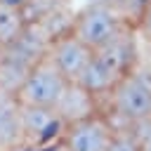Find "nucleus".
<instances>
[{
	"label": "nucleus",
	"instance_id": "f257e3e1",
	"mask_svg": "<svg viewBox=\"0 0 151 151\" xmlns=\"http://www.w3.org/2000/svg\"><path fill=\"white\" fill-rule=\"evenodd\" d=\"M134 66H137V38L134 31L127 28L106 47L92 52L90 64L85 66L78 83L94 97L109 94L113 85Z\"/></svg>",
	"mask_w": 151,
	"mask_h": 151
},
{
	"label": "nucleus",
	"instance_id": "f03ea898",
	"mask_svg": "<svg viewBox=\"0 0 151 151\" xmlns=\"http://www.w3.org/2000/svg\"><path fill=\"white\" fill-rule=\"evenodd\" d=\"M113 113L125 125H146L151 118V71L134 66L109 92Z\"/></svg>",
	"mask_w": 151,
	"mask_h": 151
},
{
	"label": "nucleus",
	"instance_id": "7ed1b4c3",
	"mask_svg": "<svg viewBox=\"0 0 151 151\" xmlns=\"http://www.w3.org/2000/svg\"><path fill=\"white\" fill-rule=\"evenodd\" d=\"M127 28H130L127 17H123L118 9L101 5V2H92L73 17L68 31L94 52V50H101L109 42H113Z\"/></svg>",
	"mask_w": 151,
	"mask_h": 151
},
{
	"label": "nucleus",
	"instance_id": "20e7f679",
	"mask_svg": "<svg viewBox=\"0 0 151 151\" xmlns=\"http://www.w3.org/2000/svg\"><path fill=\"white\" fill-rule=\"evenodd\" d=\"M68 80L57 71V66L47 59L40 57L33 68L28 71L26 80L21 83L17 99L21 106H35V109H54L59 97L64 94Z\"/></svg>",
	"mask_w": 151,
	"mask_h": 151
},
{
	"label": "nucleus",
	"instance_id": "39448f33",
	"mask_svg": "<svg viewBox=\"0 0 151 151\" xmlns=\"http://www.w3.org/2000/svg\"><path fill=\"white\" fill-rule=\"evenodd\" d=\"M113 130L116 127L111 125V120L101 113L64 125L61 151H106L113 137Z\"/></svg>",
	"mask_w": 151,
	"mask_h": 151
},
{
	"label": "nucleus",
	"instance_id": "423d86ee",
	"mask_svg": "<svg viewBox=\"0 0 151 151\" xmlns=\"http://www.w3.org/2000/svg\"><path fill=\"white\" fill-rule=\"evenodd\" d=\"M45 57L57 66V71L68 83H78L85 66L90 64L92 50L87 45H83L71 31H64V33H59V35H54L50 40Z\"/></svg>",
	"mask_w": 151,
	"mask_h": 151
},
{
	"label": "nucleus",
	"instance_id": "0eeeda50",
	"mask_svg": "<svg viewBox=\"0 0 151 151\" xmlns=\"http://www.w3.org/2000/svg\"><path fill=\"white\" fill-rule=\"evenodd\" d=\"M52 111L61 125H71L76 120H85V118L99 113L97 111V97L92 92H87L80 83H68Z\"/></svg>",
	"mask_w": 151,
	"mask_h": 151
},
{
	"label": "nucleus",
	"instance_id": "6e6552de",
	"mask_svg": "<svg viewBox=\"0 0 151 151\" xmlns=\"http://www.w3.org/2000/svg\"><path fill=\"white\" fill-rule=\"evenodd\" d=\"M21 139H24L21 104L17 94L0 92V151L17 146Z\"/></svg>",
	"mask_w": 151,
	"mask_h": 151
},
{
	"label": "nucleus",
	"instance_id": "1a4fd4ad",
	"mask_svg": "<svg viewBox=\"0 0 151 151\" xmlns=\"http://www.w3.org/2000/svg\"><path fill=\"white\" fill-rule=\"evenodd\" d=\"M21 120H24V137L42 139L54 127H64L52 109H35V106H21Z\"/></svg>",
	"mask_w": 151,
	"mask_h": 151
},
{
	"label": "nucleus",
	"instance_id": "9d476101",
	"mask_svg": "<svg viewBox=\"0 0 151 151\" xmlns=\"http://www.w3.org/2000/svg\"><path fill=\"white\" fill-rule=\"evenodd\" d=\"M28 28V19L24 14V9L19 7H9V5H0V47H9L14 45Z\"/></svg>",
	"mask_w": 151,
	"mask_h": 151
},
{
	"label": "nucleus",
	"instance_id": "9b49d317",
	"mask_svg": "<svg viewBox=\"0 0 151 151\" xmlns=\"http://www.w3.org/2000/svg\"><path fill=\"white\" fill-rule=\"evenodd\" d=\"M134 127L137 125L113 130V137H111L106 151H142V132H134Z\"/></svg>",
	"mask_w": 151,
	"mask_h": 151
},
{
	"label": "nucleus",
	"instance_id": "f8f14e48",
	"mask_svg": "<svg viewBox=\"0 0 151 151\" xmlns=\"http://www.w3.org/2000/svg\"><path fill=\"white\" fill-rule=\"evenodd\" d=\"M149 2H151V0H104L101 5H109V7L118 9L123 17H125V12H132V9H134V17L139 19V14L144 12V7H146Z\"/></svg>",
	"mask_w": 151,
	"mask_h": 151
},
{
	"label": "nucleus",
	"instance_id": "ddd939ff",
	"mask_svg": "<svg viewBox=\"0 0 151 151\" xmlns=\"http://www.w3.org/2000/svg\"><path fill=\"white\" fill-rule=\"evenodd\" d=\"M139 31H142V35L151 42V2L144 7V12L139 14Z\"/></svg>",
	"mask_w": 151,
	"mask_h": 151
},
{
	"label": "nucleus",
	"instance_id": "4468645a",
	"mask_svg": "<svg viewBox=\"0 0 151 151\" xmlns=\"http://www.w3.org/2000/svg\"><path fill=\"white\" fill-rule=\"evenodd\" d=\"M142 151H151V123L146 125V132H142Z\"/></svg>",
	"mask_w": 151,
	"mask_h": 151
},
{
	"label": "nucleus",
	"instance_id": "2eb2a0df",
	"mask_svg": "<svg viewBox=\"0 0 151 151\" xmlns=\"http://www.w3.org/2000/svg\"><path fill=\"white\" fill-rule=\"evenodd\" d=\"M28 2L31 0H0V5H9V7H19V9H24Z\"/></svg>",
	"mask_w": 151,
	"mask_h": 151
},
{
	"label": "nucleus",
	"instance_id": "dca6fc26",
	"mask_svg": "<svg viewBox=\"0 0 151 151\" xmlns=\"http://www.w3.org/2000/svg\"><path fill=\"white\" fill-rule=\"evenodd\" d=\"M149 123H151V118H149Z\"/></svg>",
	"mask_w": 151,
	"mask_h": 151
},
{
	"label": "nucleus",
	"instance_id": "f3484780",
	"mask_svg": "<svg viewBox=\"0 0 151 151\" xmlns=\"http://www.w3.org/2000/svg\"><path fill=\"white\" fill-rule=\"evenodd\" d=\"M0 52H2V47H0Z\"/></svg>",
	"mask_w": 151,
	"mask_h": 151
}]
</instances>
